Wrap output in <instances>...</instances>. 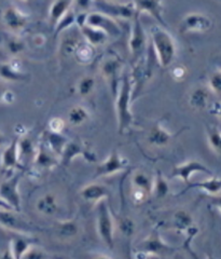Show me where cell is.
Returning <instances> with one entry per match:
<instances>
[{"label":"cell","mask_w":221,"mask_h":259,"mask_svg":"<svg viewBox=\"0 0 221 259\" xmlns=\"http://www.w3.org/2000/svg\"><path fill=\"white\" fill-rule=\"evenodd\" d=\"M0 259H15V257L13 256L10 247H8L7 249H5L4 252L0 254Z\"/></svg>","instance_id":"50"},{"label":"cell","mask_w":221,"mask_h":259,"mask_svg":"<svg viewBox=\"0 0 221 259\" xmlns=\"http://www.w3.org/2000/svg\"><path fill=\"white\" fill-rule=\"evenodd\" d=\"M20 181L21 174L16 173L0 183V199L19 213L22 210V200L19 189Z\"/></svg>","instance_id":"12"},{"label":"cell","mask_w":221,"mask_h":259,"mask_svg":"<svg viewBox=\"0 0 221 259\" xmlns=\"http://www.w3.org/2000/svg\"><path fill=\"white\" fill-rule=\"evenodd\" d=\"M19 151L21 162L24 165V160H32V162H34L37 152V146H35L29 136L23 135L19 139Z\"/></svg>","instance_id":"35"},{"label":"cell","mask_w":221,"mask_h":259,"mask_svg":"<svg viewBox=\"0 0 221 259\" xmlns=\"http://www.w3.org/2000/svg\"><path fill=\"white\" fill-rule=\"evenodd\" d=\"M46 37L43 34H37L34 37H32V45L35 47H42L46 44Z\"/></svg>","instance_id":"48"},{"label":"cell","mask_w":221,"mask_h":259,"mask_svg":"<svg viewBox=\"0 0 221 259\" xmlns=\"http://www.w3.org/2000/svg\"><path fill=\"white\" fill-rule=\"evenodd\" d=\"M134 83L132 75L127 70L124 71L117 95L114 96V107L118 123V133L124 134L134 125V115L132 111V103Z\"/></svg>","instance_id":"1"},{"label":"cell","mask_w":221,"mask_h":259,"mask_svg":"<svg viewBox=\"0 0 221 259\" xmlns=\"http://www.w3.org/2000/svg\"><path fill=\"white\" fill-rule=\"evenodd\" d=\"M86 24L90 26L101 29L109 36V38H117L121 35V27L117 20L112 19L111 16L105 14L101 11H90L87 13Z\"/></svg>","instance_id":"16"},{"label":"cell","mask_w":221,"mask_h":259,"mask_svg":"<svg viewBox=\"0 0 221 259\" xmlns=\"http://www.w3.org/2000/svg\"><path fill=\"white\" fill-rule=\"evenodd\" d=\"M218 67H220V68H221V60L218 62Z\"/></svg>","instance_id":"58"},{"label":"cell","mask_w":221,"mask_h":259,"mask_svg":"<svg viewBox=\"0 0 221 259\" xmlns=\"http://www.w3.org/2000/svg\"><path fill=\"white\" fill-rule=\"evenodd\" d=\"M171 75H173L174 79L176 80H184L187 75V70L183 66H177L171 71Z\"/></svg>","instance_id":"46"},{"label":"cell","mask_w":221,"mask_h":259,"mask_svg":"<svg viewBox=\"0 0 221 259\" xmlns=\"http://www.w3.org/2000/svg\"><path fill=\"white\" fill-rule=\"evenodd\" d=\"M219 117H220V118H221V109H220V116H219Z\"/></svg>","instance_id":"60"},{"label":"cell","mask_w":221,"mask_h":259,"mask_svg":"<svg viewBox=\"0 0 221 259\" xmlns=\"http://www.w3.org/2000/svg\"><path fill=\"white\" fill-rule=\"evenodd\" d=\"M81 35H82L84 41L93 46L95 49L98 47H102L105 44H107L109 40V36L106 32L102 31L101 29H97L95 27H92L84 24V25L78 27Z\"/></svg>","instance_id":"29"},{"label":"cell","mask_w":221,"mask_h":259,"mask_svg":"<svg viewBox=\"0 0 221 259\" xmlns=\"http://www.w3.org/2000/svg\"><path fill=\"white\" fill-rule=\"evenodd\" d=\"M182 133L183 131L177 133H170L168 130L162 124L160 120H157L154 121L152 125L149 127L146 139L147 143H148L151 147L164 148Z\"/></svg>","instance_id":"17"},{"label":"cell","mask_w":221,"mask_h":259,"mask_svg":"<svg viewBox=\"0 0 221 259\" xmlns=\"http://www.w3.org/2000/svg\"><path fill=\"white\" fill-rule=\"evenodd\" d=\"M10 142H9V140H8V137H7V135L5 134V133H3L2 131H0V148H5L6 146L9 144Z\"/></svg>","instance_id":"51"},{"label":"cell","mask_w":221,"mask_h":259,"mask_svg":"<svg viewBox=\"0 0 221 259\" xmlns=\"http://www.w3.org/2000/svg\"><path fill=\"white\" fill-rule=\"evenodd\" d=\"M153 182L154 177L152 178L145 172L137 171L132 176V188L142 190L147 194H149V196H152Z\"/></svg>","instance_id":"34"},{"label":"cell","mask_w":221,"mask_h":259,"mask_svg":"<svg viewBox=\"0 0 221 259\" xmlns=\"http://www.w3.org/2000/svg\"><path fill=\"white\" fill-rule=\"evenodd\" d=\"M210 94L211 92L209 91L208 87H195L190 92L189 97H188V103H189L190 107L194 110H204L208 107Z\"/></svg>","instance_id":"27"},{"label":"cell","mask_w":221,"mask_h":259,"mask_svg":"<svg viewBox=\"0 0 221 259\" xmlns=\"http://www.w3.org/2000/svg\"><path fill=\"white\" fill-rule=\"evenodd\" d=\"M76 58L77 62L82 65H89L91 64L95 59V48L87 44L86 41L81 42L79 47L77 48L76 53L73 55Z\"/></svg>","instance_id":"37"},{"label":"cell","mask_w":221,"mask_h":259,"mask_svg":"<svg viewBox=\"0 0 221 259\" xmlns=\"http://www.w3.org/2000/svg\"><path fill=\"white\" fill-rule=\"evenodd\" d=\"M91 118L90 111L82 105H75L72 106L67 115V122L72 126H80L86 123Z\"/></svg>","instance_id":"33"},{"label":"cell","mask_w":221,"mask_h":259,"mask_svg":"<svg viewBox=\"0 0 221 259\" xmlns=\"http://www.w3.org/2000/svg\"><path fill=\"white\" fill-rule=\"evenodd\" d=\"M61 163V158L41 140L37 145L34 164L41 169H52Z\"/></svg>","instance_id":"21"},{"label":"cell","mask_w":221,"mask_h":259,"mask_svg":"<svg viewBox=\"0 0 221 259\" xmlns=\"http://www.w3.org/2000/svg\"><path fill=\"white\" fill-rule=\"evenodd\" d=\"M207 87L211 94L221 96V68L218 67L211 72L208 77Z\"/></svg>","instance_id":"40"},{"label":"cell","mask_w":221,"mask_h":259,"mask_svg":"<svg viewBox=\"0 0 221 259\" xmlns=\"http://www.w3.org/2000/svg\"><path fill=\"white\" fill-rule=\"evenodd\" d=\"M128 165L129 161L125 157L122 156L117 149H113L107 156V158L102 161L100 164H97L95 168L94 178L108 177L119 174L125 171Z\"/></svg>","instance_id":"10"},{"label":"cell","mask_w":221,"mask_h":259,"mask_svg":"<svg viewBox=\"0 0 221 259\" xmlns=\"http://www.w3.org/2000/svg\"><path fill=\"white\" fill-rule=\"evenodd\" d=\"M100 71L103 78L110 85L112 95L116 96L125 71L123 61L117 54H107L100 63Z\"/></svg>","instance_id":"6"},{"label":"cell","mask_w":221,"mask_h":259,"mask_svg":"<svg viewBox=\"0 0 221 259\" xmlns=\"http://www.w3.org/2000/svg\"><path fill=\"white\" fill-rule=\"evenodd\" d=\"M114 228L116 224L109 203L107 200L101 201L96 204V230L104 244L110 249L114 247Z\"/></svg>","instance_id":"5"},{"label":"cell","mask_w":221,"mask_h":259,"mask_svg":"<svg viewBox=\"0 0 221 259\" xmlns=\"http://www.w3.org/2000/svg\"><path fill=\"white\" fill-rule=\"evenodd\" d=\"M23 259H53L45 249L38 247V245L32 246L23 257Z\"/></svg>","instance_id":"41"},{"label":"cell","mask_w":221,"mask_h":259,"mask_svg":"<svg viewBox=\"0 0 221 259\" xmlns=\"http://www.w3.org/2000/svg\"><path fill=\"white\" fill-rule=\"evenodd\" d=\"M110 196L109 189L100 183H90L80 190V197L85 202L94 203L95 205L101 201L107 200Z\"/></svg>","instance_id":"22"},{"label":"cell","mask_w":221,"mask_h":259,"mask_svg":"<svg viewBox=\"0 0 221 259\" xmlns=\"http://www.w3.org/2000/svg\"><path fill=\"white\" fill-rule=\"evenodd\" d=\"M152 51L162 68H168L177 56V45L174 37L165 27L153 25L150 28Z\"/></svg>","instance_id":"2"},{"label":"cell","mask_w":221,"mask_h":259,"mask_svg":"<svg viewBox=\"0 0 221 259\" xmlns=\"http://www.w3.org/2000/svg\"><path fill=\"white\" fill-rule=\"evenodd\" d=\"M73 7V0H53L50 8H49V23L55 28L71 8Z\"/></svg>","instance_id":"28"},{"label":"cell","mask_w":221,"mask_h":259,"mask_svg":"<svg viewBox=\"0 0 221 259\" xmlns=\"http://www.w3.org/2000/svg\"><path fill=\"white\" fill-rule=\"evenodd\" d=\"M138 13H147L158 22L159 25L167 28L164 19V7L163 0H132Z\"/></svg>","instance_id":"20"},{"label":"cell","mask_w":221,"mask_h":259,"mask_svg":"<svg viewBox=\"0 0 221 259\" xmlns=\"http://www.w3.org/2000/svg\"><path fill=\"white\" fill-rule=\"evenodd\" d=\"M94 2V4H97V3H100V2H102V0H93Z\"/></svg>","instance_id":"57"},{"label":"cell","mask_w":221,"mask_h":259,"mask_svg":"<svg viewBox=\"0 0 221 259\" xmlns=\"http://www.w3.org/2000/svg\"><path fill=\"white\" fill-rule=\"evenodd\" d=\"M3 209H7V210H14L10 205H8L4 200L0 199V210H3Z\"/></svg>","instance_id":"53"},{"label":"cell","mask_w":221,"mask_h":259,"mask_svg":"<svg viewBox=\"0 0 221 259\" xmlns=\"http://www.w3.org/2000/svg\"><path fill=\"white\" fill-rule=\"evenodd\" d=\"M169 190H170L169 183L166 181V178L163 176L160 169H157V173H155L154 182H153L152 196H154L157 199H163L169 193Z\"/></svg>","instance_id":"38"},{"label":"cell","mask_w":221,"mask_h":259,"mask_svg":"<svg viewBox=\"0 0 221 259\" xmlns=\"http://www.w3.org/2000/svg\"><path fill=\"white\" fill-rule=\"evenodd\" d=\"M107 2H110V3H124L123 0H107Z\"/></svg>","instance_id":"55"},{"label":"cell","mask_w":221,"mask_h":259,"mask_svg":"<svg viewBox=\"0 0 221 259\" xmlns=\"http://www.w3.org/2000/svg\"><path fill=\"white\" fill-rule=\"evenodd\" d=\"M42 140L60 158L62 156L63 150L65 149L67 143L69 142L67 137H65L62 133H55L50 131V130H47V131L43 132Z\"/></svg>","instance_id":"32"},{"label":"cell","mask_w":221,"mask_h":259,"mask_svg":"<svg viewBox=\"0 0 221 259\" xmlns=\"http://www.w3.org/2000/svg\"><path fill=\"white\" fill-rule=\"evenodd\" d=\"M92 259H112V258H110V257H109V256H107V255H104V254H98V255L94 256Z\"/></svg>","instance_id":"54"},{"label":"cell","mask_w":221,"mask_h":259,"mask_svg":"<svg viewBox=\"0 0 221 259\" xmlns=\"http://www.w3.org/2000/svg\"><path fill=\"white\" fill-rule=\"evenodd\" d=\"M35 245H39L38 240L28 234H16L10 242V249L15 259H23L28 250Z\"/></svg>","instance_id":"23"},{"label":"cell","mask_w":221,"mask_h":259,"mask_svg":"<svg viewBox=\"0 0 221 259\" xmlns=\"http://www.w3.org/2000/svg\"><path fill=\"white\" fill-rule=\"evenodd\" d=\"M98 11L111 16L114 20L132 21L137 14L136 8L133 2L129 3H110L107 0L96 4Z\"/></svg>","instance_id":"14"},{"label":"cell","mask_w":221,"mask_h":259,"mask_svg":"<svg viewBox=\"0 0 221 259\" xmlns=\"http://www.w3.org/2000/svg\"><path fill=\"white\" fill-rule=\"evenodd\" d=\"M0 164H2L3 169L6 172L14 171V169H20L21 171V169L25 168L20 158L19 139H14L4 148Z\"/></svg>","instance_id":"19"},{"label":"cell","mask_w":221,"mask_h":259,"mask_svg":"<svg viewBox=\"0 0 221 259\" xmlns=\"http://www.w3.org/2000/svg\"><path fill=\"white\" fill-rule=\"evenodd\" d=\"M65 126H66V122H65L62 118L54 117V118L50 119V121H49L48 130H50V131L55 132V133H62Z\"/></svg>","instance_id":"42"},{"label":"cell","mask_w":221,"mask_h":259,"mask_svg":"<svg viewBox=\"0 0 221 259\" xmlns=\"http://www.w3.org/2000/svg\"><path fill=\"white\" fill-rule=\"evenodd\" d=\"M0 227L15 234H28L34 236L39 229L36 226L27 222L15 210H0Z\"/></svg>","instance_id":"8"},{"label":"cell","mask_w":221,"mask_h":259,"mask_svg":"<svg viewBox=\"0 0 221 259\" xmlns=\"http://www.w3.org/2000/svg\"><path fill=\"white\" fill-rule=\"evenodd\" d=\"M120 229L126 237H130L134 232V224L129 218H122L120 222Z\"/></svg>","instance_id":"44"},{"label":"cell","mask_w":221,"mask_h":259,"mask_svg":"<svg viewBox=\"0 0 221 259\" xmlns=\"http://www.w3.org/2000/svg\"><path fill=\"white\" fill-rule=\"evenodd\" d=\"M93 5V0H73V8L77 12H89Z\"/></svg>","instance_id":"43"},{"label":"cell","mask_w":221,"mask_h":259,"mask_svg":"<svg viewBox=\"0 0 221 259\" xmlns=\"http://www.w3.org/2000/svg\"><path fill=\"white\" fill-rule=\"evenodd\" d=\"M170 228L185 236V247L191 250L190 244L192 240L199 233V227L195 225L192 215L186 209H179L171 216Z\"/></svg>","instance_id":"7"},{"label":"cell","mask_w":221,"mask_h":259,"mask_svg":"<svg viewBox=\"0 0 221 259\" xmlns=\"http://www.w3.org/2000/svg\"><path fill=\"white\" fill-rule=\"evenodd\" d=\"M68 34L63 35L60 41L59 53L61 59H68L70 56L75 55L77 48L83 41V37L81 35V32L77 35L75 31H71V28L68 29Z\"/></svg>","instance_id":"26"},{"label":"cell","mask_w":221,"mask_h":259,"mask_svg":"<svg viewBox=\"0 0 221 259\" xmlns=\"http://www.w3.org/2000/svg\"><path fill=\"white\" fill-rule=\"evenodd\" d=\"M149 197H150L149 194H147L146 192H144L142 190L132 188V200L134 201L135 204H142V203H144V202L147 199H148Z\"/></svg>","instance_id":"45"},{"label":"cell","mask_w":221,"mask_h":259,"mask_svg":"<svg viewBox=\"0 0 221 259\" xmlns=\"http://www.w3.org/2000/svg\"><path fill=\"white\" fill-rule=\"evenodd\" d=\"M26 49L27 44L21 35L9 34L4 41V50L9 55L10 59H18L20 55L26 51Z\"/></svg>","instance_id":"30"},{"label":"cell","mask_w":221,"mask_h":259,"mask_svg":"<svg viewBox=\"0 0 221 259\" xmlns=\"http://www.w3.org/2000/svg\"><path fill=\"white\" fill-rule=\"evenodd\" d=\"M147 50H148V36L142 23L141 13L137 12L135 18L132 20L128 39L129 59L133 66L146 59Z\"/></svg>","instance_id":"4"},{"label":"cell","mask_w":221,"mask_h":259,"mask_svg":"<svg viewBox=\"0 0 221 259\" xmlns=\"http://www.w3.org/2000/svg\"><path fill=\"white\" fill-rule=\"evenodd\" d=\"M191 189H198L203 192H206L211 197L217 196V194L221 193V177L212 175V176H209V178H207L205 181L190 183L189 185H187L186 190L184 192Z\"/></svg>","instance_id":"31"},{"label":"cell","mask_w":221,"mask_h":259,"mask_svg":"<svg viewBox=\"0 0 221 259\" xmlns=\"http://www.w3.org/2000/svg\"><path fill=\"white\" fill-rule=\"evenodd\" d=\"M54 236L63 241L75 239L80 232V225L76 218L57 221L53 227Z\"/></svg>","instance_id":"24"},{"label":"cell","mask_w":221,"mask_h":259,"mask_svg":"<svg viewBox=\"0 0 221 259\" xmlns=\"http://www.w3.org/2000/svg\"><path fill=\"white\" fill-rule=\"evenodd\" d=\"M7 91H8V88L3 82H0V104H4V99Z\"/></svg>","instance_id":"52"},{"label":"cell","mask_w":221,"mask_h":259,"mask_svg":"<svg viewBox=\"0 0 221 259\" xmlns=\"http://www.w3.org/2000/svg\"><path fill=\"white\" fill-rule=\"evenodd\" d=\"M205 133L209 148L221 157V130L214 124H205Z\"/></svg>","instance_id":"36"},{"label":"cell","mask_w":221,"mask_h":259,"mask_svg":"<svg viewBox=\"0 0 221 259\" xmlns=\"http://www.w3.org/2000/svg\"><path fill=\"white\" fill-rule=\"evenodd\" d=\"M78 157H82L89 163H96V153L81 141H69L61 156V163L68 165Z\"/></svg>","instance_id":"15"},{"label":"cell","mask_w":221,"mask_h":259,"mask_svg":"<svg viewBox=\"0 0 221 259\" xmlns=\"http://www.w3.org/2000/svg\"><path fill=\"white\" fill-rule=\"evenodd\" d=\"M35 208L40 215L45 217H54L60 213L61 206L55 194L48 192L37 200Z\"/></svg>","instance_id":"25"},{"label":"cell","mask_w":221,"mask_h":259,"mask_svg":"<svg viewBox=\"0 0 221 259\" xmlns=\"http://www.w3.org/2000/svg\"><path fill=\"white\" fill-rule=\"evenodd\" d=\"M210 202H211V205L216 209H218L219 213L221 214V193L217 194V196H212Z\"/></svg>","instance_id":"49"},{"label":"cell","mask_w":221,"mask_h":259,"mask_svg":"<svg viewBox=\"0 0 221 259\" xmlns=\"http://www.w3.org/2000/svg\"><path fill=\"white\" fill-rule=\"evenodd\" d=\"M29 75L22 68L18 59L0 62V80L3 82H25Z\"/></svg>","instance_id":"18"},{"label":"cell","mask_w":221,"mask_h":259,"mask_svg":"<svg viewBox=\"0 0 221 259\" xmlns=\"http://www.w3.org/2000/svg\"><path fill=\"white\" fill-rule=\"evenodd\" d=\"M15 100H16L15 93L13 91H11L10 89H8V91L5 95V99H4V104L5 105H11L15 102Z\"/></svg>","instance_id":"47"},{"label":"cell","mask_w":221,"mask_h":259,"mask_svg":"<svg viewBox=\"0 0 221 259\" xmlns=\"http://www.w3.org/2000/svg\"><path fill=\"white\" fill-rule=\"evenodd\" d=\"M207 259H215V258H214V257H212L211 255H208V256H207Z\"/></svg>","instance_id":"56"},{"label":"cell","mask_w":221,"mask_h":259,"mask_svg":"<svg viewBox=\"0 0 221 259\" xmlns=\"http://www.w3.org/2000/svg\"><path fill=\"white\" fill-rule=\"evenodd\" d=\"M199 173L207 174L208 176L214 175L211 169L206 164H204L203 162L199 160H188L184 163L175 165L171 168L169 177L173 178V180H180L186 185H189L191 183V177Z\"/></svg>","instance_id":"11"},{"label":"cell","mask_w":221,"mask_h":259,"mask_svg":"<svg viewBox=\"0 0 221 259\" xmlns=\"http://www.w3.org/2000/svg\"><path fill=\"white\" fill-rule=\"evenodd\" d=\"M96 88V78L91 75L81 77L77 82V94L80 97H89L93 94Z\"/></svg>","instance_id":"39"},{"label":"cell","mask_w":221,"mask_h":259,"mask_svg":"<svg viewBox=\"0 0 221 259\" xmlns=\"http://www.w3.org/2000/svg\"><path fill=\"white\" fill-rule=\"evenodd\" d=\"M136 259H146L150 256H167L176 252V247L171 246L163 240L159 229L155 227L144 240L138 243L135 249Z\"/></svg>","instance_id":"3"},{"label":"cell","mask_w":221,"mask_h":259,"mask_svg":"<svg viewBox=\"0 0 221 259\" xmlns=\"http://www.w3.org/2000/svg\"><path fill=\"white\" fill-rule=\"evenodd\" d=\"M2 19L6 29L13 35H21L29 23L28 15L12 5L8 6L4 10Z\"/></svg>","instance_id":"13"},{"label":"cell","mask_w":221,"mask_h":259,"mask_svg":"<svg viewBox=\"0 0 221 259\" xmlns=\"http://www.w3.org/2000/svg\"><path fill=\"white\" fill-rule=\"evenodd\" d=\"M21 2H24V3H28V2H30V0H21Z\"/></svg>","instance_id":"59"},{"label":"cell","mask_w":221,"mask_h":259,"mask_svg":"<svg viewBox=\"0 0 221 259\" xmlns=\"http://www.w3.org/2000/svg\"><path fill=\"white\" fill-rule=\"evenodd\" d=\"M214 27V21L209 15L201 12L187 13L179 24V32L188 34H205Z\"/></svg>","instance_id":"9"}]
</instances>
